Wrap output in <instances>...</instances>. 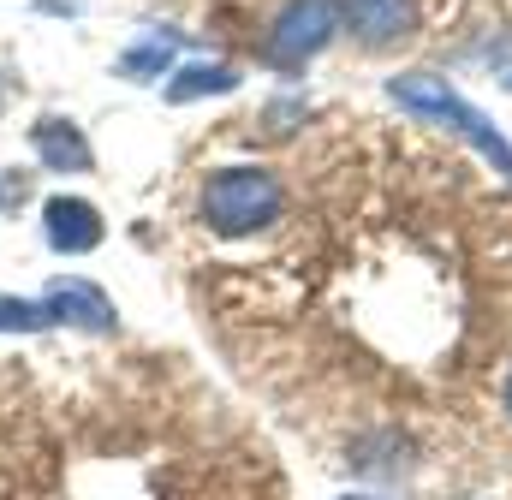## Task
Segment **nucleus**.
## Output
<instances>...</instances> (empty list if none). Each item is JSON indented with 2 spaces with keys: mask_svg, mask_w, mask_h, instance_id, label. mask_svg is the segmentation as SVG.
I'll return each mask as SVG.
<instances>
[{
  "mask_svg": "<svg viewBox=\"0 0 512 500\" xmlns=\"http://www.w3.org/2000/svg\"><path fill=\"white\" fill-rule=\"evenodd\" d=\"M387 96L411 114V120H429V125H441V131H453L459 143H471L501 179L512 185V143H507V131L489 120L483 108H471L453 84H441V78H429V72H399V78H387Z\"/></svg>",
  "mask_w": 512,
  "mask_h": 500,
  "instance_id": "nucleus-1",
  "label": "nucleus"
},
{
  "mask_svg": "<svg viewBox=\"0 0 512 500\" xmlns=\"http://www.w3.org/2000/svg\"><path fill=\"white\" fill-rule=\"evenodd\" d=\"M286 209V185L268 167H215L197 191V215L215 239H251Z\"/></svg>",
  "mask_w": 512,
  "mask_h": 500,
  "instance_id": "nucleus-2",
  "label": "nucleus"
},
{
  "mask_svg": "<svg viewBox=\"0 0 512 500\" xmlns=\"http://www.w3.org/2000/svg\"><path fill=\"white\" fill-rule=\"evenodd\" d=\"M334 36H340V6H334V0H286L280 18L268 24L262 54H268V66H280V72H304Z\"/></svg>",
  "mask_w": 512,
  "mask_h": 500,
  "instance_id": "nucleus-3",
  "label": "nucleus"
},
{
  "mask_svg": "<svg viewBox=\"0 0 512 500\" xmlns=\"http://www.w3.org/2000/svg\"><path fill=\"white\" fill-rule=\"evenodd\" d=\"M42 310H48L54 328H84V334H114L120 328L114 298L96 280H84V274H54L48 292H42Z\"/></svg>",
  "mask_w": 512,
  "mask_h": 500,
  "instance_id": "nucleus-4",
  "label": "nucleus"
},
{
  "mask_svg": "<svg viewBox=\"0 0 512 500\" xmlns=\"http://www.w3.org/2000/svg\"><path fill=\"white\" fill-rule=\"evenodd\" d=\"M334 6L364 48H393L417 30V0H334Z\"/></svg>",
  "mask_w": 512,
  "mask_h": 500,
  "instance_id": "nucleus-5",
  "label": "nucleus"
},
{
  "mask_svg": "<svg viewBox=\"0 0 512 500\" xmlns=\"http://www.w3.org/2000/svg\"><path fill=\"white\" fill-rule=\"evenodd\" d=\"M42 239L60 256H90L102 245V209L84 197H48L42 203Z\"/></svg>",
  "mask_w": 512,
  "mask_h": 500,
  "instance_id": "nucleus-6",
  "label": "nucleus"
},
{
  "mask_svg": "<svg viewBox=\"0 0 512 500\" xmlns=\"http://www.w3.org/2000/svg\"><path fill=\"white\" fill-rule=\"evenodd\" d=\"M30 149H36V161L48 173H90L96 167V149H90L84 125L66 120V114H42L30 125Z\"/></svg>",
  "mask_w": 512,
  "mask_h": 500,
  "instance_id": "nucleus-7",
  "label": "nucleus"
},
{
  "mask_svg": "<svg viewBox=\"0 0 512 500\" xmlns=\"http://www.w3.org/2000/svg\"><path fill=\"white\" fill-rule=\"evenodd\" d=\"M227 90H239V72H233V66H221V60L179 66V72L161 84V96H167L173 108H185V102H203V96H227Z\"/></svg>",
  "mask_w": 512,
  "mask_h": 500,
  "instance_id": "nucleus-8",
  "label": "nucleus"
},
{
  "mask_svg": "<svg viewBox=\"0 0 512 500\" xmlns=\"http://www.w3.org/2000/svg\"><path fill=\"white\" fill-rule=\"evenodd\" d=\"M173 42H179V36H149V42H131L126 54L114 60V72H120V78H137V84H161V72H167V60H173Z\"/></svg>",
  "mask_w": 512,
  "mask_h": 500,
  "instance_id": "nucleus-9",
  "label": "nucleus"
},
{
  "mask_svg": "<svg viewBox=\"0 0 512 500\" xmlns=\"http://www.w3.org/2000/svg\"><path fill=\"white\" fill-rule=\"evenodd\" d=\"M42 328H54L48 310H42V298H12V292H0V334H42Z\"/></svg>",
  "mask_w": 512,
  "mask_h": 500,
  "instance_id": "nucleus-10",
  "label": "nucleus"
},
{
  "mask_svg": "<svg viewBox=\"0 0 512 500\" xmlns=\"http://www.w3.org/2000/svg\"><path fill=\"white\" fill-rule=\"evenodd\" d=\"M477 60H483V66H489V72L512 90V30H495V36L477 48Z\"/></svg>",
  "mask_w": 512,
  "mask_h": 500,
  "instance_id": "nucleus-11",
  "label": "nucleus"
},
{
  "mask_svg": "<svg viewBox=\"0 0 512 500\" xmlns=\"http://www.w3.org/2000/svg\"><path fill=\"white\" fill-rule=\"evenodd\" d=\"M24 203H30V173L6 167V173H0V215H12V209H24Z\"/></svg>",
  "mask_w": 512,
  "mask_h": 500,
  "instance_id": "nucleus-12",
  "label": "nucleus"
},
{
  "mask_svg": "<svg viewBox=\"0 0 512 500\" xmlns=\"http://www.w3.org/2000/svg\"><path fill=\"white\" fill-rule=\"evenodd\" d=\"M501 405H507V417H512V370H507V387H501Z\"/></svg>",
  "mask_w": 512,
  "mask_h": 500,
  "instance_id": "nucleus-13",
  "label": "nucleus"
},
{
  "mask_svg": "<svg viewBox=\"0 0 512 500\" xmlns=\"http://www.w3.org/2000/svg\"><path fill=\"white\" fill-rule=\"evenodd\" d=\"M0 114H6V78H0Z\"/></svg>",
  "mask_w": 512,
  "mask_h": 500,
  "instance_id": "nucleus-14",
  "label": "nucleus"
},
{
  "mask_svg": "<svg viewBox=\"0 0 512 500\" xmlns=\"http://www.w3.org/2000/svg\"><path fill=\"white\" fill-rule=\"evenodd\" d=\"M340 500H376V495H340Z\"/></svg>",
  "mask_w": 512,
  "mask_h": 500,
  "instance_id": "nucleus-15",
  "label": "nucleus"
}]
</instances>
